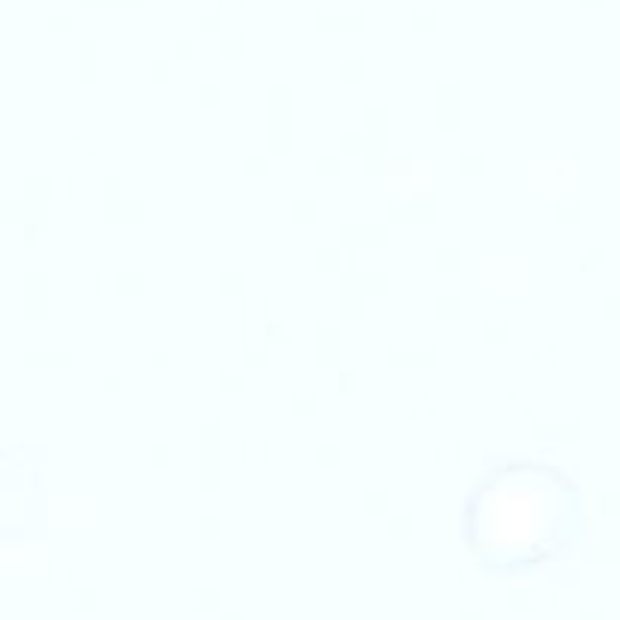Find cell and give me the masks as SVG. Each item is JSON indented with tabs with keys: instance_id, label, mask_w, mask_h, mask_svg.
<instances>
[{
	"instance_id": "cell-1",
	"label": "cell",
	"mask_w": 620,
	"mask_h": 620,
	"mask_svg": "<svg viewBox=\"0 0 620 620\" xmlns=\"http://www.w3.org/2000/svg\"><path fill=\"white\" fill-rule=\"evenodd\" d=\"M575 491L554 466L508 463L469 496L466 539L487 563H539L575 530Z\"/></svg>"
}]
</instances>
